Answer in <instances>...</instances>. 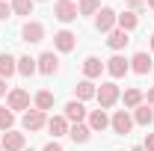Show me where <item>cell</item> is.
I'll use <instances>...</instances> for the list:
<instances>
[{"instance_id": "obj_1", "label": "cell", "mask_w": 154, "mask_h": 151, "mask_svg": "<svg viewBox=\"0 0 154 151\" xmlns=\"http://www.w3.org/2000/svg\"><path fill=\"white\" fill-rule=\"evenodd\" d=\"M116 21H119V12H116V9H110V6H101V9L95 12V30L110 36V33L116 30Z\"/></svg>"}, {"instance_id": "obj_2", "label": "cell", "mask_w": 154, "mask_h": 151, "mask_svg": "<svg viewBox=\"0 0 154 151\" xmlns=\"http://www.w3.org/2000/svg\"><path fill=\"white\" fill-rule=\"evenodd\" d=\"M95 98H98V107H101V110H110L116 101L122 98V92H119V86H116V83H101V86H98V92H95Z\"/></svg>"}, {"instance_id": "obj_3", "label": "cell", "mask_w": 154, "mask_h": 151, "mask_svg": "<svg viewBox=\"0 0 154 151\" xmlns=\"http://www.w3.org/2000/svg\"><path fill=\"white\" fill-rule=\"evenodd\" d=\"M110 128H113V133H119V136H128L131 128H134V116L128 113V110H116L113 119H110Z\"/></svg>"}, {"instance_id": "obj_4", "label": "cell", "mask_w": 154, "mask_h": 151, "mask_svg": "<svg viewBox=\"0 0 154 151\" xmlns=\"http://www.w3.org/2000/svg\"><path fill=\"white\" fill-rule=\"evenodd\" d=\"M54 18L62 21V24H71V21H77L80 15H77V6L71 0H57V3H54Z\"/></svg>"}, {"instance_id": "obj_5", "label": "cell", "mask_w": 154, "mask_h": 151, "mask_svg": "<svg viewBox=\"0 0 154 151\" xmlns=\"http://www.w3.org/2000/svg\"><path fill=\"white\" fill-rule=\"evenodd\" d=\"M6 107H9L12 113H15V110H30V92H27V89H9Z\"/></svg>"}, {"instance_id": "obj_6", "label": "cell", "mask_w": 154, "mask_h": 151, "mask_svg": "<svg viewBox=\"0 0 154 151\" xmlns=\"http://www.w3.org/2000/svg\"><path fill=\"white\" fill-rule=\"evenodd\" d=\"M21 125H24V131H42V128H45V125H48V116L42 113V110H36V107H33V110H27V113H24V119H21Z\"/></svg>"}, {"instance_id": "obj_7", "label": "cell", "mask_w": 154, "mask_h": 151, "mask_svg": "<svg viewBox=\"0 0 154 151\" xmlns=\"http://www.w3.org/2000/svg\"><path fill=\"white\" fill-rule=\"evenodd\" d=\"M104 65H107V74L113 77V80H119V77H125L128 71H131V59L119 57V54H116V57H110Z\"/></svg>"}, {"instance_id": "obj_8", "label": "cell", "mask_w": 154, "mask_h": 151, "mask_svg": "<svg viewBox=\"0 0 154 151\" xmlns=\"http://www.w3.org/2000/svg\"><path fill=\"white\" fill-rule=\"evenodd\" d=\"M24 145H27V136L18 133V131H6L3 139H0V148L3 151H24Z\"/></svg>"}, {"instance_id": "obj_9", "label": "cell", "mask_w": 154, "mask_h": 151, "mask_svg": "<svg viewBox=\"0 0 154 151\" xmlns=\"http://www.w3.org/2000/svg\"><path fill=\"white\" fill-rule=\"evenodd\" d=\"M36 65H38V71H42L45 77H51V74H57V71H59V59H57L54 51H45V54L36 59Z\"/></svg>"}, {"instance_id": "obj_10", "label": "cell", "mask_w": 154, "mask_h": 151, "mask_svg": "<svg viewBox=\"0 0 154 151\" xmlns=\"http://www.w3.org/2000/svg\"><path fill=\"white\" fill-rule=\"evenodd\" d=\"M21 39H24V42H30V45H36V42L45 39V27H42L38 21H27V24L21 27Z\"/></svg>"}, {"instance_id": "obj_11", "label": "cell", "mask_w": 154, "mask_h": 151, "mask_svg": "<svg viewBox=\"0 0 154 151\" xmlns=\"http://www.w3.org/2000/svg\"><path fill=\"white\" fill-rule=\"evenodd\" d=\"M77 45V36L71 33V30H59L57 36H54V48L57 51H62V54H71Z\"/></svg>"}, {"instance_id": "obj_12", "label": "cell", "mask_w": 154, "mask_h": 151, "mask_svg": "<svg viewBox=\"0 0 154 151\" xmlns=\"http://www.w3.org/2000/svg\"><path fill=\"white\" fill-rule=\"evenodd\" d=\"M151 68H154V62H151V57H148L145 51H139V54L131 57V71H136V74H148Z\"/></svg>"}, {"instance_id": "obj_13", "label": "cell", "mask_w": 154, "mask_h": 151, "mask_svg": "<svg viewBox=\"0 0 154 151\" xmlns=\"http://www.w3.org/2000/svg\"><path fill=\"white\" fill-rule=\"evenodd\" d=\"M104 71H107V65L98 57H86L83 59V74H86V80H95V77H101Z\"/></svg>"}, {"instance_id": "obj_14", "label": "cell", "mask_w": 154, "mask_h": 151, "mask_svg": "<svg viewBox=\"0 0 154 151\" xmlns=\"http://www.w3.org/2000/svg\"><path fill=\"white\" fill-rule=\"evenodd\" d=\"M65 119H68V122H74V125H80V122H83V119H86V107H83V101H68V104H65Z\"/></svg>"}, {"instance_id": "obj_15", "label": "cell", "mask_w": 154, "mask_h": 151, "mask_svg": "<svg viewBox=\"0 0 154 151\" xmlns=\"http://www.w3.org/2000/svg\"><path fill=\"white\" fill-rule=\"evenodd\" d=\"M45 128L54 133V139H57V136H68V128H71V125H68V119H65V116H51Z\"/></svg>"}, {"instance_id": "obj_16", "label": "cell", "mask_w": 154, "mask_h": 151, "mask_svg": "<svg viewBox=\"0 0 154 151\" xmlns=\"http://www.w3.org/2000/svg\"><path fill=\"white\" fill-rule=\"evenodd\" d=\"M12 74H18V59L12 54H0V77L9 80Z\"/></svg>"}, {"instance_id": "obj_17", "label": "cell", "mask_w": 154, "mask_h": 151, "mask_svg": "<svg viewBox=\"0 0 154 151\" xmlns=\"http://www.w3.org/2000/svg\"><path fill=\"white\" fill-rule=\"evenodd\" d=\"M136 24H139V15H136L134 9H125V12L119 15V21H116V27H119V30H125V33L136 30Z\"/></svg>"}, {"instance_id": "obj_18", "label": "cell", "mask_w": 154, "mask_h": 151, "mask_svg": "<svg viewBox=\"0 0 154 151\" xmlns=\"http://www.w3.org/2000/svg\"><path fill=\"white\" fill-rule=\"evenodd\" d=\"M151 122H154V110L145 104V101H142V104L134 110V125H142V128H148Z\"/></svg>"}, {"instance_id": "obj_19", "label": "cell", "mask_w": 154, "mask_h": 151, "mask_svg": "<svg viewBox=\"0 0 154 151\" xmlns=\"http://www.w3.org/2000/svg\"><path fill=\"white\" fill-rule=\"evenodd\" d=\"M110 128V116L104 110H92L89 113V131H107Z\"/></svg>"}, {"instance_id": "obj_20", "label": "cell", "mask_w": 154, "mask_h": 151, "mask_svg": "<svg viewBox=\"0 0 154 151\" xmlns=\"http://www.w3.org/2000/svg\"><path fill=\"white\" fill-rule=\"evenodd\" d=\"M89 125H83V122H80V125H71V128H68V136H71V139H74L77 145H86V142H89Z\"/></svg>"}, {"instance_id": "obj_21", "label": "cell", "mask_w": 154, "mask_h": 151, "mask_svg": "<svg viewBox=\"0 0 154 151\" xmlns=\"http://www.w3.org/2000/svg\"><path fill=\"white\" fill-rule=\"evenodd\" d=\"M95 83H92V80H80V83H77L74 86V95H77V101H89V98H95Z\"/></svg>"}, {"instance_id": "obj_22", "label": "cell", "mask_w": 154, "mask_h": 151, "mask_svg": "<svg viewBox=\"0 0 154 151\" xmlns=\"http://www.w3.org/2000/svg\"><path fill=\"white\" fill-rule=\"evenodd\" d=\"M128 42H131V33H125V30H119V27H116L113 33H110V39H107V45H110L113 51H122Z\"/></svg>"}, {"instance_id": "obj_23", "label": "cell", "mask_w": 154, "mask_h": 151, "mask_svg": "<svg viewBox=\"0 0 154 151\" xmlns=\"http://www.w3.org/2000/svg\"><path fill=\"white\" fill-rule=\"evenodd\" d=\"M33 104H36V110H42V113H48V110L54 107V92H48V89H42V92H36V98H33Z\"/></svg>"}, {"instance_id": "obj_24", "label": "cell", "mask_w": 154, "mask_h": 151, "mask_svg": "<svg viewBox=\"0 0 154 151\" xmlns=\"http://www.w3.org/2000/svg\"><path fill=\"white\" fill-rule=\"evenodd\" d=\"M36 71H38V65H36V59H33V57H21L18 59V74L21 77H33Z\"/></svg>"}, {"instance_id": "obj_25", "label": "cell", "mask_w": 154, "mask_h": 151, "mask_svg": "<svg viewBox=\"0 0 154 151\" xmlns=\"http://www.w3.org/2000/svg\"><path fill=\"white\" fill-rule=\"evenodd\" d=\"M122 101H125V107H128V110H136V107L142 104V92H139V89H125Z\"/></svg>"}, {"instance_id": "obj_26", "label": "cell", "mask_w": 154, "mask_h": 151, "mask_svg": "<svg viewBox=\"0 0 154 151\" xmlns=\"http://www.w3.org/2000/svg\"><path fill=\"white\" fill-rule=\"evenodd\" d=\"M12 15H33V0H12Z\"/></svg>"}, {"instance_id": "obj_27", "label": "cell", "mask_w": 154, "mask_h": 151, "mask_svg": "<svg viewBox=\"0 0 154 151\" xmlns=\"http://www.w3.org/2000/svg\"><path fill=\"white\" fill-rule=\"evenodd\" d=\"M12 125H15V113L9 110V107H0V131H12Z\"/></svg>"}, {"instance_id": "obj_28", "label": "cell", "mask_w": 154, "mask_h": 151, "mask_svg": "<svg viewBox=\"0 0 154 151\" xmlns=\"http://www.w3.org/2000/svg\"><path fill=\"white\" fill-rule=\"evenodd\" d=\"M98 9H101V0H80L77 15H95Z\"/></svg>"}, {"instance_id": "obj_29", "label": "cell", "mask_w": 154, "mask_h": 151, "mask_svg": "<svg viewBox=\"0 0 154 151\" xmlns=\"http://www.w3.org/2000/svg\"><path fill=\"white\" fill-rule=\"evenodd\" d=\"M9 15H12V6H9L6 0H0V21H6Z\"/></svg>"}, {"instance_id": "obj_30", "label": "cell", "mask_w": 154, "mask_h": 151, "mask_svg": "<svg viewBox=\"0 0 154 151\" xmlns=\"http://www.w3.org/2000/svg\"><path fill=\"white\" fill-rule=\"evenodd\" d=\"M142 148H145V151H154V133H148V136H145V142H142Z\"/></svg>"}, {"instance_id": "obj_31", "label": "cell", "mask_w": 154, "mask_h": 151, "mask_svg": "<svg viewBox=\"0 0 154 151\" xmlns=\"http://www.w3.org/2000/svg\"><path fill=\"white\" fill-rule=\"evenodd\" d=\"M42 151H65V148H62L59 142H48V145H45V148H42Z\"/></svg>"}, {"instance_id": "obj_32", "label": "cell", "mask_w": 154, "mask_h": 151, "mask_svg": "<svg viewBox=\"0 0 154 151\" xmlns=\"http://www.w3.org/2000/svg\"><path fill=\"white\" fill-rule=\"evenodd\" d=\"M148 107H151V110H154V86H151V89H148Z\"/></svg>"}, {"instance_id": "obj_33", "label": "cell", "mask_w": 154, "mask_h": 151, "mask_svg": "<svg viewBox=\"0 0 154 151\" xmlns=\"http://www.w3.org/2000/svg\"><path fill=\"white\" fill-rule=\"evenodd\" d=\"M3 95H6V80L0 77V98H3Z\"/></svg>"}, {"instance_id": "obj_34", "label": "cell", "mask_w": 154, "mask_h": 151, "mask_svg": "<svg viewBox=\"0 0 154 151\" xmlns=\"http://www.w3.org/2000/svg\"><path fill=\"white\" fill-rule=\"evenodd\" d=\"M125 3H131V6H136V9H142V0H125Z\"/></svg>"}, {"instance_id": "obj_35", "label": "cell", "mask_w": 154, "mask_h": 151, "mask_svg": "<svg viewBox=\"0 0 154 151\" xmlns=\"http://www.w3.org/2000/svg\"><path fill=\"white\" fill-rule=\"evenodd\" d=\"M145 3H148V9H154V0H145Z\"/></svg>"}, {"instance_id": "obj_36", "label": "cell", "mask_w": 154, "mask_h": 151, "mask_svg": "<svg viewBox=\"0 0 154 151\" xmlns=\"http://www.w3.org/2000/svg\"><path fill=\"white\" fill-rule=\"evenodd\" d=\"M134 151H145V148H142V145H136V148H134Z\"/></svg>"}, {"instance_id": "obj_37", "label": "cell", "mask_w": 154, "mask_h": 151, "mask_svg": "<svg viewBox=\"0 0 154 151\" xmlns=\"http://www.w3.org/2000/svg\"><path fill=\"white\" fill-rule=\"evenodd\" d=\"M151 51H154V33H151Z\"/></svg>"}, {"instance_id": "obj_38", "label": "cell", "mask_w": 154, "mask_h": 151, "mask_svg": "<svg viewBox=\"0 0 154 151\" xmlns=\"http://www.w3.org/2000/svg\"><path fill=\"white\" fill-rule=\"evenodd\" d=\"M24 151H33V148H24Z\"/></svg>"}, {"instance_id": "obj_39", "label": "cell", "mask_w": 154, "mask_h": 151, "mask_svg": "<svg viewBox=\"0 0 154 151\" xmlns=\"http://www.w3.org/2000/svg\"><path fill=\"white\" fill-rule=\"evenodd\" d=\"M33 3H36V0H33Z\"/></svg>"}, {"instance_id": "obj_40", "label": "cell", "mask_w": 154, "mask_h": 151, "mask_svg": "<svg viewBox=\"0 0 154 151\" xmlns=\"http://www.w3.org/2000/svg\"><path fill=\"white\" fill-rule=\"evenodd\" d=\"M0 151H3V148H0Z\"/></svg>"}]
</instances>
